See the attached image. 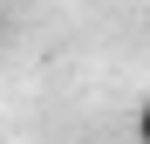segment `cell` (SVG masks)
<instances>
[{
    "instance_id": "obj_1",
    "label": "cell",
    "mask_w": 150,
    "mask_h": 144,
    "mask_svg": "<svg viewBox=\"0 0 150 144\" xmlns=\"http://www.w3.org/2000/svg\"><path fill=\"white\" fill-rule=\"evenodd\" d=\"M137 144H150V96H143V110H137Z\"/></svg>"
}]
</instances>
